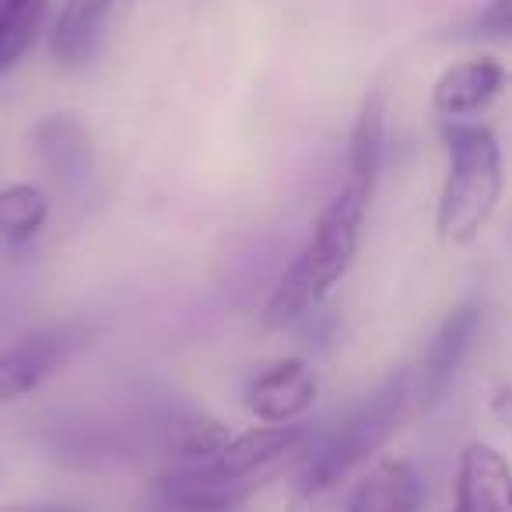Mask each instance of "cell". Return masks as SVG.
Wrapping results in <instances>:
<instances>
[{"label":"cell","instance_id":"obj_1","mask_svg":"<svg viewBox=\"0 0 512 512\" xmlns=\"http://www.w3.org/2000/svg\"><path fill=\"white\" fill-rule=\"evenodd\" d=\"M313 428L306 425H260L232 435L214 460L183 463L158 477L155 495L162 502L186 505L200 512H232L249 495L299 467L309 453Z\"/></svg>","mask_w":512,"mask_h":512},{"label":"cell","instance_id":"obj_2","mask_svg":"<svg viewBox=\"0 0 512 512\" xmlns=\"http://www.w3.org/2000/svg\"><path fill=\"white\" fill-rule=\"evenodd\" d=\"M369 200L372 197H365L355 183H348L323 207L309 239L302 242V249L295 253L292 264L285 267L271 299H267L264 316H260L264 330H285L292 323H299L351 271L358 246H362V221Z\"/></svg>","mask_w":512,"mask_h":512},{"label":"cell","instance_id":"obj_3","mask_svg":"<svg viewBox=\"0 0 512 512\" xmlns=\"http://www.w3.org/2000/svg\"><path fill=\"white\" fill-rule=\"evenodd\" d=\"M411 397V372L397 369L355 407L341 414L334 425L313 435L309 453L295 467V495L316 498L337 488L358 463L372 460L397 435Z\"/></svg>","mask_w":512,"mask_h":512},{"label":"cell","instance_id":"obj_4","mask_svg":"<svg viewBox=\"0 0 512 512\" xmlns=\"http://www.w3.org/2000/svg\"><path fill=\"white\" fill-rule=\"evenodd\" d=\"M449 169L442 183L435 228L449 246H467L484 232L502 200V144L481 123L446 120L442 127Z\"/></svg>","mask_w":512,"mask_h":512},{"label":"cell","instance_id":"obj_5","mask_svg":"<svg viewBox=\"0 0 512 512\" xmlns=\"http://www.w3.org/2000/svg\"><path fill=\"white\" fill-rule=\"evenodd\" d=\"M85 337V327L78 323H57V327H39L8 348H0V407L18 404L50 376H57L85 348Z\"/></svg>","mask_w":512,"mask_h":512},{"label":"cell","instance_id":"obj_6","mask_svg":"<svg viewBox=\"0 0 512 512\" xmlns=\"http://www.w3.org/2000/svg\"><path fill=\"white\" fill-rule=\"evenodd\" d=\"M481 323L484 309L477 302H463L453 313H446V320L435 327L418 369V404L425 414H432L435 407L446 404L449 390H453L456 376H460L463 362H467L470 348H474L477 334H481Z\"/></svg>","mask_w":512,"mask_h":512},{"label":"cell","instance_id":"obj_7","mask_svg":"<svg viewBox=\"0 0 512 512\" xmlns=\"http://www.w3.org/2000/svg\"><path fill=\"white\" fill-rule=\"evenodd\" d=\"M32 148L60 190L85 197L95 183V151L88 127L71 113L46 116L32 130Z\"/></svg>","mask_w":512,"mask_h":512},{"label":"cell","instance_id":"obj_8","mask_svg":"<svg viewBox=\"0 0 512 512\" xmlns=\"http://www.w3.org/2000/svg\"><path fill=\"white\" fill-rule=\"evenodd\" d=\"M320 379L306 358H285L256 372L246 386V407L264 425H295L313 407Z\"/></svg>","mask_w":512,"mask_h":512},{"label":"cell","instance_id":"obj_9","mask_svg":"<svg viewBox=\"0 0 512 512\" xmlns=\"http://www.w3.org/2000/svg\"><path fill=\"white\" fill-rule=\"evenodd\" d=\"M449 512H512V467L491 442L460 449Z\"/></svg>","mask_w":512,"mask_h":512},{"label":"cell","instance_id":"obj_10","mask_svg":"<svg viewBox=\"0 0 512 512\" xmlns=\"http://www.w3.org/2000/svg\"><path fill=\"white\" fill-rule=\"evenodd\" d=\"M505 81H509V71L495 57L463 60L439 74V81L432 85V106L446 120H463V116L481 113L502 92Z\"/></svg>","mask_w":512,"mask_h":512},{"label":"cell","instance_id":"obj_11","mask_svg":"<svg viewBox=\"0 0 512 512\" xmlns=\"http://www.w3.org/2000/svg\"><path fill=\"white\" fill-rule=\"evenodd\" d=\"M421 502H425V484L414 463L386 456L365 470V477L348 495L344 512H421Z\"/></svg>","mask_w":512,"mask_h":512},{"label":"cell","instance_id":"obj_12","mask_svg":"<svg viewBox=\"0 0 512 512\" xmlns=\"http://www.w3.org/2000/svg\"><path fill=\"white\" fill-rule=\"evenodd\" d=\"M120 0H67L53 29V57L64 67H81L99 53L109 11Z\"/></svg>","mask_w":512,"mask_h":512},{"label":"cell","instance_id":"obj_13","mask_svg":"<svg viewBox=\"0 0 512 512\" xmlns=\"http://www.w3.org/2000/svg\"><path fill=\"white\" fill-rule=\"evenodd\" d=\"M383 155H386V95L369 92L358 106L355 127H351V144H348V169H351V183L372 197L376 190L379 169H383Z\"/></svg>","mask_w":512,"mask_h":512},{"label":"cell","instance_id":"obj_14","mask_svg":"<svg viewBox=\"0 0 512 512\" xmlns=\"http://www.w3.org/2000/svg\"><path fill=\"white\" fill-rule=\"evenodd\" d=\"M232 442V432L218 418L204 411H176L162 421V446L165 453L179 456L183 463L214 460Z\"/></svg>","mask_w":512,"mask_h":512},{"label":"cell","instance_id":"obj_15","mask_svg":"<svg viewBox=\"0 0 512 512\" xmlns=\"http://www.w3.org/2000/svg\"><path fill=\"white\" fill-rule=\"evenodd\" d=\"M50 193L36 183H11L0 190V242L29 246L50 221Z\"/></svg>","mask_w":512,"mask_h":512},{"label":"cell","instance_id":"obj_16","mask_svg":"<svg viewBox=\"0 0 512 512\" xmlns=\"http://www.w3.org/2000/svg\"><path fill=\"white\" fill-rule=\"evenodd\" d=\"M46 18V0H0V74L32 50Z\"/></svg>","mask_w":512,"mask_h":512},{"label":"cell","instance_id":"obj_17","mask_svg":"<svg viewBox=\"0 0 512 512\" xmlns=\"http://www.w3.org/2000/svg\"><path fill=\"white\" fill-rule=\"evenodd\" d=\"M477 36L512 39V0H488L474 22Z\"/></svg>","mask_w":512,"mask_h":512},{"label":"cell","instance_id":"obj_18","mask_svg":"<svg viewBox=\"0 0 512 512\" xmlns=\"http://www.w3.org/2000/svg\"><path fill=\"white\" fill-rule=\"evenodd\" d=\"M0 512H85V509H74V505L39 502V505H0Z\"/></svg>","mask_w":512,"mask_h":512},{"label":"cell","instance_id":"obj_19","mask_svg":"<svg viewBox=\"0 0 512 512\" xmlns=\"http://www.w3.org/2000/svg\"><path fill=\"white\" fill-rule=\"evenodd\" d=\"M495 414L505 421V425H512V390H502L495 397Z\"/></svg>","mask_w":512,"mask_h":512},{"label":"cell","instance_id":"obj_20","mask_svg":"<svg viewBox=\"0 0 512 512\" xmlns=\"http://www.w3.org/2000/svg\"><path fill=\"white\" fill-rule=\"evenodd\" d=\"M306 505H309V498L295 495V502H292V509H288V512H309V509H306Z\"/></svg>","mask_w":512,"mask_h":512}]
</instances>
